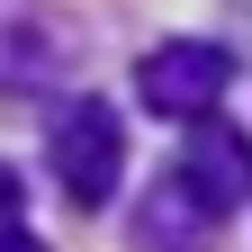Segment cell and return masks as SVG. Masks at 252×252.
<instances>
[{"label": "cell", "instance_id": "6da1fadb", "mask_svg": "<svg viewBox=\"0 0 252 252\" xmlns=\"http://www.w3.org/2000/svg\"><path fill=\"white\" fill-rule=\"evenodd\" d=\"M45 162H54V180H63V198H72V207H108L117 180H126V117H117L108 99L54 108V126H45Z\"/></svg>", "mask_w": 252, "mask_h": 252}, {"label": "cell", "instance_id": "7a4b0ae2", "mask_svg": "<svg viewBox=\"0 0 252 252\" xmlns=\"http://www.w3.org/2000/svg\"><path fill=\"white\" fill-rule=\"evenodd\" d=\"M225 81H234V54L207 45V36L153 45V54L135 63V99H144L153 117H207L216 99H225Z\"/></svg>", "mask_w": 252, "mask_h": 252}, {"label": "cell", "instance_id": "3957f363", "mask_svg": "<svg viewBox=\"0 0 252 252\" xmlns=\"http://www.w3.org/2000/svg\"><path fill=\"white\" fill-rule=\"evenodd\" d=\"M171 180H180V198L198 216H234L252 198V144L234 135L225 117H198L189 144H180V162H171Z\"/></svg>", "mask_w": 252, "mask_h": 252}, {"label": "cell", "instance_id": "277c9868", "mask_svg": "<svg viewBox=\"0 0 252 252\" xmlns=\"http://www.w3.org/2000/svg\"><path fill=\"white\" fill-rule=\"evenodd\" d=\"M0 252H45L36 234H18V225H0Z\"/></svg>", "mask_w": 252, "mask_h": 252}]
</instances>
